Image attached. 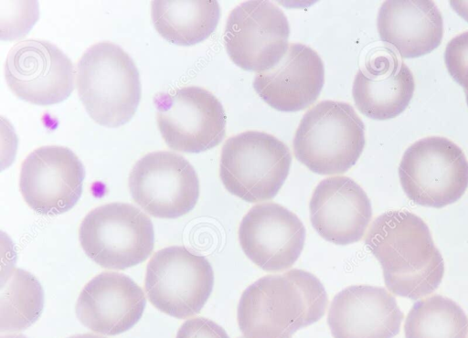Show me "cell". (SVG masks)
<instances>
[{
	"label": "cell",
	"mask_w": 468,
	"mask_h": 338,
	"mask_svg": "<svg viewBox=\"0 0 468 338\" xmlns=\"http://www.w3.org/2000/svg\"><path fill=\"white\" fill-rule=\"evenodd\" d=\"M400 185L414 203L441 208L456 202L468 187V161L452 141L430 136L416 141L399 165Z\"/></svg>",
	"instance_id": "6"
},
{
	"label": "cell",
	"mask_w": 468,
	"mask_h": 338,
	"mask_svg": "<svg viewBox=\"0 0 468 338\" xmlns=\"http://www.w3.org/2000/svg\"><path fill=\"white\" fill-rule=\"evenodd\" d=\"M239 338H244V337L242 336V337H239Z\"/></svg>",
	"instance_id": "30"
},
{
	"label": "cell",
	"mask_w": 468,
	"mask_h": 338,
	"mask_svg": "<svg viewBox=\"0 0 468 338\" xmlns=\"http://www.w3.org/2000/svg\"><path fill=\"white\" fill-rule=\"evenodd\" d=\"M288 146L274 135L246 131L229 138L219 162L225 188L240 199L257 203L274 197L290 171Z\"/></svg>",
	"instance_id": "5"
},
{
	"label": "cell",
	"mask_w": 468,
	"mask_h": 338,
	"mask_svg": "<svg viewBox=\"0 0 468 338\" xmlns=\"http://www.w3.org/2000/svg\"><path fill=\"white\" fill-rule=\"evenodd\" d=\"M327 304L321 281L308 271L292 269L248 286L238 304L237 320L244 338H291L319 321Z\"/></svg>",
	"instance_id": "2"
},
{
	"label": "cell",
	"mask_w": 468,
	"mask_h": 338,
	"mask_svg": "<svg viewBox=\"0 0 468 338\" xmlns=\"http://www.w3.org/2000/svg\"><path fill=\"white\" fill-rule=\"evenodd\" d=\"M309 210L319 236L336 245L359 241L372 217L371 203L364 189L342 175L327 177L316 185Z\"/></svg>",
	"instance_id": "15"
},
{
	"label": "cell",
	"mask_w": 468,
	"mask_h": 338,
	"mask_svg": "<svg viewBox=\"0 0 468 338\" xmlns=\"http://www.w3.org/2000/svg\"><path fill=\"white\" fill-rule=\"evenodd\" d=\"M324 83V66L318 53L301 43H291L272 69L256 73L253 88L271 107L298 111L313 104Z\"/></svg>",
	"instance_id": "18"
},
{
	"label": "cell",
	"mask_w": 468,
	"mask_h": 338,
	"mask_svg": "<svg viewBox=\"0 0 468 338\" xmlns=\"http://www.w3.org/2000/svg\"><path fill=\"white\" fill-rule=\"evenodd\" d=\"M69 338H105L103 336H100L93 333H82V334H75Z\"/></svg>",
	"instance_id": "27"
},
{
	"label": "cell",
	"mask_w": 468,
	"mask_h": 338,
	"mask_svg": "<svg viewBox=\"0 0 468 338\" xmlns=\"http://www.w3.org/2000/svg\"><path fill=\"white\" fill-rule=\"evenodd\" d=\"M366 143L365 126L346 102L320 101L302 118L292 141L296 159L318 174H340L356 164Z\"/></svg>",
	"instance_id": "4"
},
{
	"label": "cell",
	"mask_w": 468,
	"mask_h": 338,
	"mask_svg": "<svg viewBox=\"0 0 468 338\" xmlns=\"http://www.w3.org/2000/svg\"><path fill=\"white\" fill-rule=\"evenodd\" d=\"M129 189L134 202L149 215L176 218L191 211L199 196V181L192 164L167 151L145 154L133 165Z\"/></svg>",
	"instance_id": "11"
},
{
	"label": "cell",
	"mask_w": 468,
	"mask_h": 338,
	"mask_svg": "<svg viewBox=\"0 0 468 338\" xmlns=\"http://www.w3.org/2000/svg\"><path fill=\"white\" fill-rule=\"evenodd\" d=\"M44 295L40 283L29 272L14 268L1 278L0 331L16 333L32 325L40 316Z\"/></svg>",
	"instance_id": "22"
},
{
	"label": "cell",
	"mask_w": 468,
	"mask_h": 338,
	"mask_svg": "<svg viewBox=\"0 0 468 338\" xmlns=\"http://www.w3.org/2000/svg\"><path fill=\"white\" fill-rule=\"evenodd\" d=\"M453 10L468 22V1H450Z\"/></svg>",
	"instance_id": "26"
},
{
	"label": "cell",
	"mask_w": 468,
	"mask_h": 338,
	"mask_svg": "<svg viewBox=\"0 0 468 338\" xmlns=\"http://www.w3.org/2000/svg\"><path fill=\"white\" fill-rule=\"evenodd\" d=\"M214 286L209 261L183 246L155 252L148 262L144 290L149 301L162 312L178 319L198 313Z\"/></svg>",
	"instance_id": "8"
},
{
	"label": "cell",
	"mask_w": 468,
	"mask_h": 338,
	"mask_svg": "<svg viewBox=\"0 0 468 338\" xmlns=\"http://www.w3.org/2000/svg\"><path fill=\"white\" fill-rule=\"evenodd\" d=\"M156 123L173 150L200 153L217 146L226 132V115L218 99L207 90L186 86L154 97Z\"/></svg>",
	"instance_id": "9"
},
{
	"label": "cell",
	"mask_w": 468,
	"mask_h": 338,
	"mask_svg": "<svg viewBox=\"0 0 468 338\" xmlns=\"http://www.w3.org/2000/svg\"><path fill=\"white\" fill-rule=\"evenodd\" d=\"M377 27L380 39L402 58L431 53L443 36L442 16L433 1H385L378 13Z\"/></svg>",
	"instance_id": "20"
},
{
	"label": "cell",
	"mask_w": 468,
	"mask_h": 338,
	"mask_svg": "<svg viewBox=\"0 0 468 338\" xmlns=\"http://www.w3.org/2000/svg\"><path fill=\"white\" fill-rule=\"evenodd\" d=\"M464 93H465V97H466V102L468 105V90H464Z\"/></svg>",
	"instance_id": "29"
},
{
	"label": "cell",
	"mask_w": 468,
	"mask_h": 338,
	"mask_svg": "<svg viewBox=\"0 0 468 338\" xmlns=\"http://www.w3.org/2000/svg\"><path fill=\"white\" fill-rule=\"evenodd\" d=\"M144 305V294L132 279L106 271L84 286L76 303V314L94 333L116 335L140 320Z\"/></svg>",
	"instance_id": "17"
},
{
	"label": "cell",
	"mask_w": 468,
	"mask_h": 338,
	"mask_svg": "<svg viewBox=\"0 0 468 338\" xmlns=\"http://www.w3.org/2000/svg\"><path fill=\"white\" fill-rule=\"evenodd\" d=\"M76 88L90 118L115 128L128 122L141 99V81L132 58L118 45L90 46L78 60Z\"/></svg>",
	"instance_id": "3"
},
{
	"label": "cell",
	"mask_w": 468,
	"mask_h": 338,
	"mask_svg": "<svg viewBox=\"0 0 468 338\" xmlns=\"http://www.w3.org/2000/svg\"><path fill=\"white\" fill-rule=\"evenodd\" d=\"M356 74L352 95L358 111L373 120L397 117L410 104L415 90L410 68L390 51L381 52Z\"/></svg>",
	"instance_id": "19"
},
{
	"label": "cell",
	"mask_w": 468,
	"mask_h": 338,
	"mask_svg": "<svg viewBox=\"0 0 468 338\" xmlns=\"http://www.w3.org/2000/svg\"><path fill=\"white\" fill-rule=\"evenodd\" d=\"M84 175L83 165L71 150L42 146L23 161L19 189L34 211L59 215L72 208L80 197Z\"/></svg>",
	"instance_id": "13"
},
{
	"label": "cell",
	"mask_w": 468,
	"mask_h": 338,
	"mask_svg": "<svg viewBox=\"0 0 468 338\" xmlns=\"http://www.w3.org/2000/svg\"><path fill=\"white\" fill-rule=\"evenodd\" d=\"M176 338H229L226 331L210 319L191 318L178 329Z\"/></svg>",
	"instance_id": "25"
},
{
	"label": "cell",
	"mask_w": 468,
	"mask_h": 338,
	"mask_svg": "<svg viewBox=\"0 0 468 338\" xmlns=\"http://www.w3.org/2000/svg\"><path fill=\"white\" fill-rule=\"evenodd\" d=\"M365 243L379 262L385 285L395 295L420 299L433 292L444 262L430 229L409 211L391 210L376 217Z\"/></svg>",
	"instance_id": "1"
},
{
	"label": "cell",
	"mask_w": 468,
	"mask_h": 338,
	"mask_svg": "<svg viewBox=\"0 0 468 338\" xmlns=\"http://www.w3.org/2000/svg\"><path fill=\"white\" fill-rule=\"evenodd\" d=\"M403 313L396 299L381 287L351 285L333 299L327 322L334 338H393Z\"/></svg>",
	"instance_id": "16"
},
{
	"label": "cell",
	"mask_w": 468,
	"mask_h": 338,
	"mask_svg": "<svg viewBox=\"0 0 468 338\" xmlns=\"http://www.w3.org/2000/svg\"><path fill=\"white\" fill-rule=\"evenodd\" d=\"M151 16L155 30L165 39L192 46L214 32L220 7L217 1H153Z\"/></svg>",
	"instance_id": "21"
},
{
	"label": "cell",
	"mask_w": 468,
	"mask_h": 338,
	"mask_svg": "<svg viewBox=\"0 0 468 338\" xmlns=\"http://www.w3.org/2000/svg\"><path fill=\"white\" fill-rule=\"evenodd\" d=\"M446 68L452 79L468 90V31L452 38L444 52Z\"/></svg>",
	"instance_id": "24"
},
{
	"label": "cell",
	"mask_w": 468,
	"mask_h": 338,
	"mask_svg": "<svg viewBox=\"0 0 468 338\" xmlns=\"http://www.w3.org/2000/svg\"><path fill=\"white\" fill-rule=\"evenodd\" d=\"M404 332L406 338H467L468 317L452 300L432 295L414 303Z\"/></svg>",
	"instance_id": "23"
},
{
	"label": "cell",
	"mask_w": 468,
	"mask_h": 338,
	"mask_svg": "<svg viewBox=\"0 0 468 338\" xmlns=\"http://www.w3.org/2000/svg\"><path fill=\"white\" fill-rule=\"evenodd\" d=\"M70 59L54 44L40 39L16 43L5 64L6 84L18 98L37 105L67 99L74 87Z\"/></svg>",
	"instance_id": "12"
},
{
	"label": "cell",
	"mask_w": 468,
	"mask_h": 338,
	"mask_svg": "<svg viewBox=\"0 0 468 338\" xmlns=\"http://www.w3.org/2000/svg\"><path fill=\"white\" fill-rule=\"evenodd\" d=\"M80 245L95 263L124 269L144 261L154 248L152 222L139 208L110 203L88 213L79 230Z\"/></svg>",
	"instance_id": "7"
},
{
	"label": "cell",
	"mask_w": 468,
	"mask_h": 338,
	"mask_svg": "<svg viewBox=\"0 0 468 338\" xmlns=\"http://www.w3.org/2000/svg\"><path fill=\"white\" fill-rule=\"evenodd\" d=\"M290 26L283 11L269 1H247L227 18L224 44L230 59L256 73L275 67L289 48Z\"/></svg>",
	"instance_id": "10"
},
{
	"label": "cell",
	"mask_w": 468,
	"mask_h": 338,
	"mask_svg": "<svg viewBox=\"0 0 468 338\" xmlns=\"http://www.w3.org/2000/svg\"><path fill=\"white\" fill-rule=\"evenodd\" d=\"M239 240L245 255L266 271L291 268L305 242L300 218L280 204L268 202L252 206L239 227Z\"/></svg>",
	"instance_id": "14"
},
{
	"label": "cell",
	"mask_w": 468,
	"mask_h": 338,
	"mask_svg": "<svg viewBox=\"0 0 468 338\" xmlns=\"http://www.w3.org/2000/svg\"><path fill=\"white\" fill-rule=\"evenodd\" d=\"M0 338H27V337H25L22 334L10 333V334L1 335Z\"/></svg>",
	"instance_id": "28"
}]
</instances>
